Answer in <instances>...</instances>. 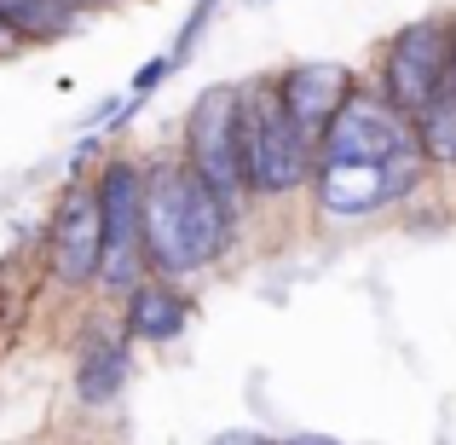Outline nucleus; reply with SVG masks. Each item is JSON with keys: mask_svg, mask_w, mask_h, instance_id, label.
I'll use <instances>...</instances> for the list:
<instances>
[{"mask_svg": "<svg viewBox=\"0 0 456 445\" xmlns=\"http://www.w3.org/2000/svg\"><path fill=\"white\" fill-rule=\"evenodd\" d=\"M104 260V209L93 179H69L46 220V272L58 290H99Z\"/></svg>", "mask_w": 456, "mask_h": 445, "instance_id": "8", "label": "nucleus"}, {"mask_svg": "<svg viewBox=\"0 0 456 445\" xmlns=\"http://www.w3.org/2000/svg\"><path fill=\"white\" fill-rule=\"evenodd\" d=\"M428 174V156H399V162H318L312 179V209L323 220H370V214L404 202Z\"/></svg>", "mask_w": 456, "mask_h": 445, "instance_id": "7", "label": "nucleus"}, {"mask_svg": "<svg viewBox=\"0 0 456 445\" xmlns=\"http://www.w3.org/2000/svg\"><path fill=\"white\" fill-rule=\"evenodd\" d=\"M179 156L197 168V179L225 209L243 214L248 174H243V87H237V81H214V87H202L197 99H191Z\"/></svg>", "mask_w": 456, "mask_h": 445, "instance_id": "3", "label": "nucleus"}, {"mask_svg": "<svg viewBox=\"0 0 456 445\" xmlns=\"http://www.w3.org/2000/svg\"><path fill=\"white\" fill-rule=\"evenodd\" d=\"M283 445H335V440H323V434H295V440H283Z\"/></svg>", "mask_w": 456, "mask_h": 445, "instance_id": "17", "label": "nucleus"}, {"mask_svg": "<svg viewBox=\"0 0 456 445\" xmlns=\"http://www.w3.org/2000/svg\"><path fill=\"white\" fill-rule=\"evenodd\" d=\"M243 174L248 197H295L318 179V139L283 104L278 76L243 81Z\"/></svg>", "mask_w": 456, "mask_h": 445, "instance_id": "2", "label": "nucleus"}, {"mask_svg": "<svg viewBox=\"0 0 456 445\" xmlns=\"http://www.w3.org/2000/svg\"><path fill=\"white\" fill-rule=\"evenodd\" d=\"M18 46H23V41H18V35L6 29V23H0V58H12V53H18Z\"/></svg>", "mask_w": 456, "mask_h": 445, "instance_id": "16", "label": "nucleus"}, {"mask_svg": "<svg viewBox=\"0 0 456 445\" xmlns=\"http://www.w3.org/2000/svg\"><path fill=\"white\" fill-rule=\"evenodd\" d=\"M0 23L18 35L23 46H46L64 41L87 23V6L81 0H0Z\"/></svg>", "mask_w": 456, "mask_h": 445, "instance_id": "11", "label": "nucleus"}, {"mask_svg": "<svg viewBox=\"0 0 456 445\" xmlns=\"http://www.w3.org/2000/svg\"><path fill=\"white\" fill-rule=\"evenodd\" d=\"M243 214H232L185 156H151L145 162V249L156 278H191L208 272L237 243Z\"/></svg>", "mask_w": 456, "mask_h": 445, "instance_id": "1", "label": "nucleus"}, {"mask_svg": "<svg viewBox=\"0 0 456 445\" xmlns=\"http://www.w3.org/2000/svg\"><path fill=\"white\" fill-rule=\"evenodd\" d=\"M416 116L381 93V81H358V93L341 104L330 134L318 139V162H399L416 156Z\"/></svg>", "mask_w": 456, "mask_h": 445, "instance_id": "6", "label": "nucleus"}, {"mask_svg": "<svg viewBox=\"0 0 456 445\" xmlns=\"http://www.w3.org/2000/svg\"><path fill=\"white\" fill-rule=\"evenodd\" d=\"M451 70H456V12H428L387 41L376 81L404 116H422L451 87Z\"/></svg>", "mask_w": 456, "mask_h": 445, "instance_id": "5", "label": "nucleus"}, {"mask_svg": "<svg viewBox=\"0 0 456 445\" xmlns=\"http://www.w3.org/2000/svg\"><path fill=\"white\" fill-rule=\"evenodd\" d=\"M208 445H283V440H266V434H255V428H232V434H214Z\"/></svg>", "mask_w": 456, "mask_h": 445, "instance_id": "15", "label": "nucleus"}, {"mask_svg": "<svg viewBox=\"0 0 456 445\" xmlns=\"http://www.w3.org/2000/svg\"><path fill=\"white\" fill-rule=\"evenodd\" d=\"M416 145H422L428 168H456V81L416 116Z\"/></svg>", "mask_w": 456, "mask_h": 445, "instance_id": "13", "label": "nucleus"}, {"mask_svg": "<svg viewBox=\"0 0 456 445\" xmlns=\"http://www.w3.org/2000/svg\"><path fill=\"white\" fill-rule=\"evenodd\" d=\"M278 87H283V104L295 111V122H301L312 139H323L330 122L341 116V104L358 93V76L341 58H301V64H289L278 76Z\"/></svg>", "mask_w": 456, "mask_h": 445, "instance_id": "9", "label": "nucleus"}, {"mask_svg": "<svg viewBox=\"0 0 456 445\" xmlns=\"http://www.w3.org/2000/svg\"><path fill=\"white\" fill-rule=\"evenodd\" d=\"M191 324V301L174 278H145L134 295H122V335L127 342H174Z\"/></svg>", "mask_w": 456, "mask_h": 445, "instance_id": "10", "label": "nucleus"}, {"mask_svg": "<svg viewBox=\"0 0 456 445\" xmlns=\"http://www.w3.org/2000/svg\"><path fill=\"white\" fill-rule=\"evenodd\" d=\"M81 6H87V12H93V6H110V0H81Z\"/></svg>", "mask_w": 456, "mask_h": 445, "instance_id": "18", "label": "nucleus"}, {"mask_svg": "<svg viewBox=\"0 0 456 445\" xmlns=\"http://www.w3.org/2000/svg\"><path fill=\"white\" fill-rule=\"evenodd\" d=\"M451 81H456V70H451Z\"/></svg>", "mask_w": 456, "mask_h": 445, "instance_id": "19", "label": "nucleus"}, {"mask_svg": "<svg viewBox=\"0 0 456 445\" xmlns=\"http://www.w3.org/2000/svg\"><path fill=\"white\" fill-rule=\"evenodd\" d=\"M214 12H220V0H197V6H191V18L179 23L174 53H167V58H174V70H179V64H191V53L202 46V29H208V18H214Z\"/></svg>", "mask_w": 456, "mask_h": 445, "instance_id": "14", "label": "nucleus"}, {"mask_svg": "<svg viewBox=\"0 0 456 445\" xmlns=\"http://www.w3.org/2000/svg\"><path fill=\"white\" fill-rule=\"evenodd\" d=\"M127 382V342H99L81 353L76 365V400L87 405V411H99V405H110L116 393H122Z\"/></svg>", "mask_w": 456, "mask_h": 445, "instance_id": "12", "label": "nucleus"}, {"mask_svg": "<svg viewBox=\"0 0 456 445\" xmlns=\"http://www.w3.org/2000/svg\"><path fill=\"white\" fill-rule=\"evenodd\" d=\"M99 209H104V260H99V295H134L151 272L145 249V162L110 156L99 168Z\"/></svg>", "mask_w": 456, "mask_h": 445, "instance_id": "4", "label": "nucleus"}]
</instances>
